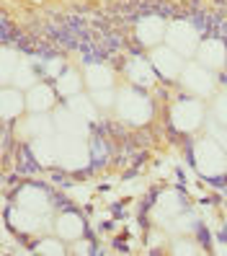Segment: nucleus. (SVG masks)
<instances>
[{"instance_id":"1","label":"nucleus","mask_w":227,"mask_h":256,"mask_svg":"<svg viewBox=\"0 0 227 256\" xmlns=\"http://www.w3.org/2000/svg\"><path fill=\"white\" fill-rule=\"evenodd\" d=\"M186 86L189 88H196V91H202V94H207L209 91V78H207V72L202 70V68H191L189 70V75H186Z\"/></svg>"},{"instance_id":"2","label":"nucleus","mask_w":227,"mask_h":256,"mask_svg":"<svg viewBox=\"0 0 227 256\" xmlns=\"http://www.w3.org/2000/svg\"><path fill=\"white\" fill-rule=\"evenodd\" d=\"M171 62H173V54H171V52H158V62H155L158 70H163L165 75H176L178 70L171 68Z\"/></svg>"},{"instance_id":"3","label":"nucleus","mask_w":227,"mask_h":256,"mask_svg":"<svg viewBox=\"0 0 227 256\" xmlns=\"http://www.w3.org/2000/svg\"><path fill=\"white\" fill-rule=\"evenodd\" d=\"M62 228H65V233H67V236H80L83 222H80L78 218H65V220H62Z\"/></svg>"},{"instance_id":"4","label":"nucleus","mask_w":227,"mask_h":256,"mask_svg":"<svg viewBox=\"0 0 227 256\" xmlns=\"http://www.w3.org/2000/svg\"><path fill=\"white\" fill-rule=\"evenodd\" d=\"M41 251H59L57 244H41Z\"/></svg>"}]
</instances>
